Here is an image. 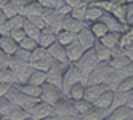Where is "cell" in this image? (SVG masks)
<instances>
[{"mask_svg":"<svg viewBox=\"0 0 133 120\" xmlns=\"http://www.w3.org/2000/svg\"><path fill=\"white\" fill-rule=\"evenodd\" d=\"M98 62H99V61H98V58H96V53H95L93 48H90V50H85L83 54H82V58H80L77 62H74V64L79 67L80 74L83 75L85 82H87V79H88V75H90V72L95 69V66H96Z\"/></svg>","mask_w":133,"mask_h":120,"instance_id":"obj_1","label":"cell"},{"mask_svg":"<svg viewBox=\"0 0 133 120\" xmlns=\"http://www.w3.org/2000/svg\"><path fill=\"white\" fill-rule=\"evenodd\" d=\"M112 72V67L109 66V62L106 61H99L95 69L90 72V75L87 79V85H91V83H106L108 77L111 75Z\"/></svg>","mask_w":133,"mask_h":120,"instance_id":"obj_2","label":"cell"},{"mask_svg":"<svg viewBox=\"0 0 133 120\" xmlns=\"http://www.w3.org/2000/svg\"><path fill=\"white\" fill-rule=\"evenodd\" d=\"M77 82H85V79H83V75L80 74V70H79V67L75 66L74 62H71L68 67H66V70H64V74H63V93H64V96H66V93L69 91V88L74 85V83H77Z\"/></svg>","mask_w":133,"mask_h":120,"instance_id":"obj_3","label":"cell"},{"mask_svg":"<svg viewBox=\"0 0 133 120\" xmlns=\"http://www.w3.org/2000/svg\"><path fill=\"white\" fill-rule=\"evenodd\" d=\"M64 96L63 90L61 88H56L53 87L51 83H48V82H45V83L42 85V93H40V101H43V103H48V104H55L58 99H61Z\"/></svg>","mask_w":133,"mask_h":120,"instance_id":"obj_4","label":"cell"},{"mask_svg":"<svg viewBox=\"0 0 133 120\" xmlns=\"http://www.w3.org/2000/svg\"><path fill=\"white\" fill-rule=\"evenodd\" d=\"M55 114L53 110V106L48 104V103H43V101L39 99V103H37L31 110H29V118L31 120H43L46 117H50Z\"/></svg>","mask_w":133,"mask_h":120,"instance_id":"obj_5","label":"cell"},{"mask_svg":"<svg viewBox=\"0 0 133 120\" xmlns=\"http://www.w3.org/2000/svg\"><path fill=\"white\" fill-rule=\"evenodd\" d=\"M55 115H77L74 110V101L68 96H63L53 104Z\"/></svg>","mask_w":133,"mask_h":120,"instance_id":"obj_6","label":"cell"},{"mask_svg":"<svg viewBox=\"0 0 133 120\" xmlns=\"http://www.w3.org/2000/svg\"><path fill=\"white\" fill-rule=\"evenodd\" d=\"M99 19L108 26V29L109 31H112V32H119V34H122L123 31L127 29V24L125 23H122V21H119L114 15H111V13H106L104 11L103 13V16L99 18Z\"/></svg>","mask_w":133,"mask_h":120,"instance_id":"obj_7","label":"cell"},{"mask_svg":"<svg viewBox=\"0 0 133 120\" xmlns=\"http://www.w3.org/2000/svg\"><path fill=\"white\" fill-rule=\"evenodd\" d=\"M77 42L82 45L83 50H90L95 47V43L98 42V39L93 35V32L90 31V27H83V29L80 32H77Z\"/></svg>","mask_w":133,"mask_h":120,"instance_id":"obj_8","label":"cell"},{"mask_svg":"<svg viewBox=\"0 0 133 120\" xmlns=\"http://www.w3.org/2000/svg\"><path fill=\"white\" fill-rule=\"evenodd\" d=\"M104 120H133V109H130L127 104L111 109V112L106 115Z\"/></svg>","mask_w":133,"mask_h":120,"instance_id":"obj_9","label":"cell"},{"mask_svg":"<svg viewBox=\"0 0 133 120\" xmlns=\"http://www.w3.org/2000/svg\"><path fill=\"white\" fill-rule=\"evenodd\" d=\"M108 90V85L106 83H91V85H87L85 87V95H83V99H87L88 103H95L96 99L103 91Z\"/></svg>","mask_w":133,"mask_h":120,"instance_id":"obj_10","label":"cell"},{"mask_svg":"<svg viewBox=\"0 0 133 120\" xmlns=\"http://www.w3.org/2000/svg\"><path fill=\"white\" fill-rule=\"evenodd\" d=\"M87 26L88 24L85 23V21L75 19V18H72L71 15H68V16L63 18V31H69V32L77 34V32H80L83 27H87Z\"/></svg>","mask_w":133,"mask_h":120,"instance_id":"obj_11","label":"cell"},{"mask_svg":"<svg viewBox=\"0 0 133 120\" xmlns=\"http://www.w3.org/2000/svg\"><path fill=\"white\" fill-rule=\"evenodd\" d=\"M112 98H114V90H106L95 99L93 106L98 107V109H104V110H111V106H112Z\"/></svg>","mask_w":133,"mask_h":120,"instance_id":"obj_12","label":"cell"},{"mask_svg":"<svg viewBox=\"0 0 133 120\" xmlns=\"http://www.w3.org/2000/svg\"><path fill=\"white\" fill-rule=\"evenodd\" d=\"M48 53H50V56L55 59V61H59V62H68L69 64V61H68V54H66V47H63L61 43H58V42H55V43H51L48 48Z\"/></svg>","mask_w":133,"mask_h":120,"instance_id":"obj_13","label":"cell"},{"mask_svg":"<svg viewBox=\"0 0 133 120\" xmlns=\"http://www.w3.org/2000/svg\"><path fill=\"white\" fill-rule=\"evenodd\" d=\"M83 48H82V45L75 40L72 42L71 45H68L66 47V54H68V61L69 62H77L80 58H82V54H83Z\"/></svg>","mask_w":133,"mask_h":120,"instance_id":"obj_14","label":"cell"},{"mask_svg":"<svg viewBox=\"0 0 133 120\" xmlns=\"http://www.w3.org/2000/svg\"><path fill=\"white\" fill-rule=\"evenodd\" d=\"M18 48H19V45H18L10 35H3V37H0V50H2L3 53H6L8 56H13Z\"/></svg>","mask_w":133,"mask_h":120,"instance_id":"obj_15","label":"cell"},{"mask_svg":"<svg viewBox=\"0 0 133 120\" xmlns=\"http://www.w3.org/2000/svg\"><path fill=\"white\" fill-rule=\"evenodd\" d=\"M119 40H120V34L119 32H112V31H109L108 34H104L99 39V42L104 45V47H108L111 50L119 48Z\"/></svg>","mask_w":133,"mask_h":120,"instance_id":"obj_16","label":"cell"},{"mask_svg":"<svg viewBox=\"0 0 133 120\" xmlns=\"http://www.w3.org/2000/svg\"><path fill=\"white\" fill-rule=\"evenodd\" d=\"M120 3H122L120 0H90V5L99 6L101 10L106 11V13H112Z\"/></svg>","mask_w":133,"mask_h":120,"instance_id":"obj_17","label":"cell"},{"mask_svg":"<svg viewBox=\"0 0 133 120\" xmlns=\"http://www.w3.org/2000/svg\"><path fill=\"white\" fill-rule=\"evenodd\" d=\"M55 42H56V32H53L50 27H45V29L40 31V37H39V45L40 47L48 48Z\"/></svg>","mask_w":133,"mask_h":120,"instance_id":"obj_18","label":"cell"},{"mask_svg":"<svg viewBox=\"0 0 133 120\" xmlns=\"http://www.w3.org/2000/svg\"><path fill=\"white\" fill-rule=\"evenodd\" d=\"M45 11V8L37 2V0H31V2L26 3V8H24V16L26 18H31V16H42Z\"/></svg>","mask_w":133,"mask_h":120,"instance_id":"obj_19","label":"cell"},{"mask_svg":"<svg viewBox=\"0 0 133 120\" xmlns=\"http://www.w3.org/2000/svg\"><path fill=\"white\" fill-rule=\"evenodd\" d=\"M130 98H131V91H119V90H116V91H114V98H112V106H111V109L125 106L128 103Z\"/></svg>","mask_w":133,"mask_h":120,"instance_id":"obj_20","label":"cell"},{"mask_svg":"<svg viewBox=\"0 0 133 120\" xmlns=\"http://www.w3.org/2000/svg\"><path fill=\"white\" fill-rule=\"evenodd\" d=\"M85 85L83 82H77V83H74L71 88H69V91L66 93V96L68 98H71L72 101H79V99H83V95H85Z\"/></svg>","mask_w":133,"mask_h":120,"instance_id":"obj_21","label":"cell"},{"mask_svg":"<svg viewBox=\"0 0 133 120\" xmlns=\"http://www.w3.org/2000/svg\"><path fill=\"white\" fill-rule=\"evenodd\" d=\"M93 50H95V53H96L98 61H106V62H108V61L112 58V50H111V48H108V47H104V45H103L99 40L95 43Z\"/></svg>","mask_w":133,"mask_h":120,"instance_id":"obj_22","label":"cell"},{"mask_svg":"<svg viewBox=\"0 0 133 120\" xmlns=\"http://www.w3.org/2000/svg\"><path fill=\"white\" fill-rule=\"evenodd\" d=\"M16 87L19 88L24 95L27 96H34V98H40V93H42V87L39 85H32L29 82H26V83H16Z\"/></svg>","mask_w":133,"mask_h":120,"instance_id":"obj_23","label":"cell"},{"mask_svg":"<svg viewBox=\"0 0 133 120\" xmlns=\"http://www.w3.org/2000/svg\"><path fill=\"white\" fill-rule=\"evenodd\" d=\"M0 83H8V85H16V74L10 69V67H0Z\"/></svg>","mask_w":133,"mask_h":120,"instance_id":"obj_24","label":"cell"},{"mask_svg":"<svg viewBox=\"0 0 133 120\" xmlns=\"http://www.w3.org/2000/svg\"><path fill=\"white\" fill-rule=\"evenodd\" d=\"M103 10L99 6H95V5H90L88 3V8H87V13H85V23L87 24H91L95 21H98L99 18L103 16Z\"/></svg>","mask_w":133,"mask_h":120,"instance_id":"obj_25","label":"cell"},{"mask_svg":"<svg viewBox=\"0 0 133 120\" xmlns=\"http://www.w3.org/2000/svg\"><path fill=\"white\" fill-rule=\"evenodd\" d=\"M111 112V110H104V109H98V107H95L90 110V112H87L85 115L80 117V120H104L106 118V115Z\"/></svg>","mask_w":133,"mask_h":120,"instance_id":"obj_26","label":"cell"},{"mask_svg":"<svg viewBox=\"0 0 133 120\" xmlns=\"http://www.w3.org/2000/svg\"><path fill=\"white\" fill-rule=\"evenodd\" d=\"M77 40V34L74 32H69V31H59L58 34H56V42L61 43L63 47H68V45H71L72 42Z\"/></svg>","mask_w":133,"mask_h":120,"instance_id":"obj_27","label":"cell"},{"mask_svg":"<svg viewBox=\"0 0 133 120\" xmlns=\"http://www.w3.org/2000/svg\"><path fill=\"white\" fill-rule=\"evenodd\" d=\"M88 27H90V31L93 32V35L96 37V39L99 40L101 37L104 35V34H108L109 32V29H108V26L104 24L101 19H98V21H95V23H91V24H88Z\"/></svg>","mask_w":133,"mask_h":120,"instance_id":"obj_28","label":"cell"},{"mask_svg":"<svg viewBox=\"0 0 133 120\" xmlns=\"http://www.w3.org/2000/svg\"><path fill=\"white\" fill-rule=\"evenodd\" d=\"M93 109V104L88 103L87 99H79V101H74V110L75 114H77L79 117L85 115L87 112H90V110Z\"/></svg>","mask_w":133,"mask_h":120,"instance_id":"obj_29","label":"cell"},{"mask_svg":"<svg viewBox=\"0 0 133 120\" xmlns=\"http://www.w3.org/2000/svg\"><path fill=\"white\" fill-rule=\"evenodd\" d=\"M46 79H48V74H46L45 70H37V69H34L27 82H29V83H32V85H39V87H42L45 82H46Z\"/></svg>","mask_w":133,"mask_h":120,"instance_id":"obj_30","label":"cell"},{"mask_svg":"<svg viewBox=\"0 0 133 120\" xmlns=\"http://www.w3.org/2000/svg\"><path fill=\"white\" fill-rule=\"evenodd\" d=\"M130 43H133V24L127 26V29L120 34V40H119V48H125Z\"/></svg>","mask_w":133,"mask_h":120,"instance_id":"obj_31","label":"cell"},{"mask_svg":"<svg viewBox=\"0 0 133 120\" xmlns=\"http://www.w3.org/2000/svg\"><path fill=\"white\" fill-rule=\"evenodd\" d=\"M24 21H26V16H23V15H15L11 18H8L5 24H6V27L10 31H13V29H23Z\"/></svg>","mask_w":133,"mask_h":120,"instance_id":"obj_32","label":"cell"},{"mask_svg":"<svg viewBox=\"0 0 133 120\" xmlns=\"http://www.w3.org/2000/svg\"><path fill=\"white\" fill-rule=\"evenodd\" d=\"M23 29L26 32L27 37H31V39H35L37 42H39V37H40V29L37 26H34L29 19L26 18V21H24V26H23Z\"/></svg>","mask_w":133,"mask_h":120,"instance_id":"obj_33","label":"cell"},{"mask_svg":"<svg viewBox=\"0 0 133 120\" xmlns=\"http://www.w3.org/2000/svg\"><path fill=\"white\" fill-rule=\"evenodd\" d=\"M55 62V59L50 56H46V58H43V59H39V61H35V62H31V67L32 69H37V70H48L50 67H51V64Z\"/></svg>","mask_w":133,"mask_h":120,"instance_id":"obj_34","label":"cell"},{"mask_svg":"<svg viewBox=\"0 0 133 120\" xmlns=\"http://www.w3.org/2000/svg\"><path fill=\"white\" fill-rule=\"evenodd\" d=\"M88 3H90V2H85V3H82V5H79V6H74V8H71V13H69V15H71L72 18H75V19L85 21V13H87Z\"/></svg>","mask_w":133,"mask_h":120,"instance_id":"obj_35","label":"cell"},{"mask_svg":"<svg viewBox=\"0 0 133 120\" xmlns=\"http://www.w3.org/2000/svg\"><path fill=\"white\" fill-rule=\"evenodd\" d=\"M15 107H18V106H16V104H13V103H11V101L8 99L6 96H2V98H0V114H2V117L8 115V114H10Z\"/></svg>","mask_w":133,"mask_h":120,"instance_id":"obj_36","label":"cell"},{"mask_svg":"<svg viewBox=\"0 0 133 120\" xmlns=\"http://www.w3.org/2000/svg\"><path fill=\"white\" fill-rule=\"evenodd\" d=\"M32 70H34V69L31 67V64H27V66H26V67H23L21 70L15 72V74H16V80H18V83H26V82L29 80Z\"/></svg>","mask_w":133,"mask_h":120,"instance_id":"obj_37","label":"cell"},{"mask_svg":"<svg viewBox=\"0 0 133 120\" xmlns=\"http://www.w3.org/2000/svg\"><path fill=\"white\" fill-rule=\"evenodd\" d=\"M48 50H46L45 47H40V45H39V47H37L32 53H31V62H35V61H39V59H43V58H46V56H48Z\"/></svg>","mask_w":133,"mask_h":120,"instance_id":"obj_38","label":"cell"},{"mask_svg":"<svg viewBox=\"0 0 133 120\" xmlns=\"http://www.w3.org/2000/svg\"><path fill=\"white\" fill-rule=\"evenodd\" d=\"M19 47L21 48H24V50H29V51H34L37 47H39V42H37L35 39H31V37H24V39L21 40V43H19Z\"/></svg>","mask_w":133,"mask_h":120,"instance_id":"obj_39","label":"cell"},{"mask_svg":"<svg viewBox=\"0 0 133 120\" xmlns=\"http://www.w3.org/2000/svg\"><path fill=\"white\" fill-rule=\"evenodd\" d=\"M111 15H114L119 21L125 23V21H127V3H120V5L116 8V10L111 13Z\"/></svg>","mask_w":133,"mask_h":120,"instance_id":"obj_40","label":"cell"},{"mask_svg":"<svg viewBox=\"0 0 133 120\" xmlns=\"http://www.w3.org/2000/svg\"><path fill=\"white\" fill-rule=\"evenodd\" d=\"M43 8H48V10H56V8H59L64 5L63 0H37Z\"/></svg>","mask_w":133,"mask_h":120,"instance_id":"obj_41","label":"cell"},{"mask_svg":"<svg viewBox=\"0 0 133 120\" xmlns=\"http://www.w3.org/2000/svg\"><path fill=\"white\" fill-rule=\"evenodd\" d=\"M117 90L119 91H131L133 90V75H128V77L123 79L120 83H119Z\"/></svg>","mask_w":133,"mask_h":120,"instance_id":"obj_42","label":"cell"},{"mask_svg":"<svg viewBox=\"0 0 133 120\" xmlns=\"http://www.w3.org/2000/svg\"><path fill=\"white\" fill-rule=\"evenodd\" d=\"M48 83H51L56 88H63V75L61 74H48V79H46Z\"/></svg>","mask_w":133,"mask_h":120,"instance_id":"obj_43","label":"cell"},{"mask_svg":"<svg viewBox=\"0 0 133 120\" xmlns=\"http://www.w3.org/2000/svg\"><path fill=\"white\" fill-rule=\"evenodd\" d=\"M31 53L32 51H29V50H24V48H18L16 50V53H15V56L16 58H19V59H23L24 62H27V64H31Z\"/></svg>","mask_w":133,"mask_h":120,"instance_id":"obj_44","label":"cell"},{"mask_svg":"<svg viewBox=\"0 0 133 120\" xmlns=\"http://www.w3.org/2000/svg\"><path fill=\"white\" fill-rule=\"evenodd\" d=\"M10 37L11 39L19 45L21 43V40L26 37V32H24V29H13V31H10Z\"/></svg>","mask_w":133,"mask_h":120,"instance_id":"obj_45","label":"cell"},{"mask_svg":"<svg viewBox=\"0 0 133 120\" xmlns=\"http://www.w3.org/2000/svg\"><path fill=\"white\" fill-rule=\"evenodd\" d=\"M27 19H29V21H31L34 26H37V27H39L40 31L46 27V24H45V21H43V18H42V16H31V18H27Z\"/></svg>","mask_w":133,"mask_h":120,"instance_id":"obj_46","label":"cell"},{"mask_svg":"<svg viewBox=\"0 0 133 120\" xmlns=\"http://www.w3.org/2000/svg\"><path fill=\"white\" fill-rule=\"evenodd\" d=\"M63 2L68 5V6L74 8V6H79V5H82V3H85V2H90V0H63Z\"/></svg>","mask_w":133,"mask_h":120,"instance_id":"obj_47","label":"cell"},{"mask_svg":"<svg viewBox=\"0 0 133 120\" xmlns=\"http://www.w3.org/2000/svg\"><path fill=\"white\" fill-rule=\"evenodd\" d=\"M122 51H123V54H125L130 61H133V43H130L128 47H125V48H122Z\"/></svg>","mask_w":133,"mask_h":120,"instance_id":"obj_48","label":"cell"},{"mask_svg":"<svg viewBox=\"0 0 133 120\" xmlns=\"http://www.w3.org/2000/svg\"><path fill=\"white\" fill-rule=\"evenodd\" d=\"M10 87H11V85H8V83H0V98H2V96H5V95L8 93V90H10Z\"/></svg>","mask_w":133,"mask_h":120,"instance_id":"obj_49","label":"cell"},{"mask_svg":"<svg viewBox=\"0 0 133 120\" xmlns=\"http://www.w3.org/2000/svg\"><path fill=\"white\" fill-rule=\"evenodd\" d=\"M6 61H8V54L0 50V66H6Z\"/></svg>","mask_w":133,"mask_h":120,"instance_id":"obj_50","label":"cell"},{"mask_svg":"<svg viewBox=\"0 0 133 120\" xmlns=\"http://www.w3.org/2000/svg\"><path fill=\"white\" fill-rule=\"evenodd\" d=\"M3 35H10V29L6 27V24H0V37Z\"/></svg>","mask_w":133,"mask_h":120,"instance_id":"obj_51","label":"cell"},{"mask_svg":"<svg viewBox=\"0 0 133 120\" xmlns=\"http://www.w3.org/2000/svg\"><path fill=\"white\" fill-rule=\"evenodd\" d=\"M6 19H8V18H6L5 11H3V10H0V24H5V23H6Z\"/></svg>","mask_w":133,"mask_h":120,"instance_id":"obj_52","label":"cell"},{"mask_svg":"<svg viewBox=\"0 0 133 120\" xmlns=\"http://www.w3.org/2000/svg\"><path fill=\"white\" fill-rule=\"evenodd\" d=\"M125 24H127V26H131V24H133V13L127 16V21H125Z\"/></svg>","mask_w":133,"mask_h":120,"instance_id":"obj_53","label":"cell"},{"mask_svg":"<svg viewBox=\"0 0 133 120\" xmlns=\"http://www.w3.org/2000/svg\"><path fill=\"white\" fill-rule=\"evenodd\" d=\"M127 106H128L130 109H133V96H131V98L128 99V103H127Z\"/></svg>","mask_w":133,"mask_h":120,"instance_id":"obj_54","label":"cell"},{"mask_svg":"<svg viewBox=\"0 0 133 120\" xmlns=\"http://www.w3.org/2000/svg\"><path fill=\"white\" fill-rule=\"evenodd\" d=\"M8 2V0H0V10H2V8L5 6V3Z\"/></svg>","mask_w":133,"mask_h":120,"instance_id":"obj_55","label":"cell"},{"mask_svg":"<svg viewBox=\"0 0 133 120\" xmlns=\"http://www.w3.org/2000/svg\"><path fill=\"white\" fill-rule=\"evenodd\" d=\"M120 2H122V3H131L133 0H120Z\"/></svg>","mask_w":133,"mask_h":120,"instance_id":"obj_56","label":"cell"},{"mask_svg":"<svg viewBox=\"0 0 133 120\" xmlns=\"http://www.w3.org/2000/svg\"><path fill=\"white\" fill-rule=\"evenodd\" d=\"M0 118H2V114H0Z\"/></svg>","mask_w":133,"mask_h":120,"instance_id":"obj_57","label":"cell"},{"mask_svg":"<svg viewBox=\"0 0 133 120\" xmlns=\"http://www.w3.org/2000/svg\"><path fill=\"white\" fill-rule=\"evenodd\" d=\"M0 67H3V66H0Z\"/></svg>","mask_w":133,"mask_h":120,"instance_id":"obj_58","label":"cell"}]
</instances>
